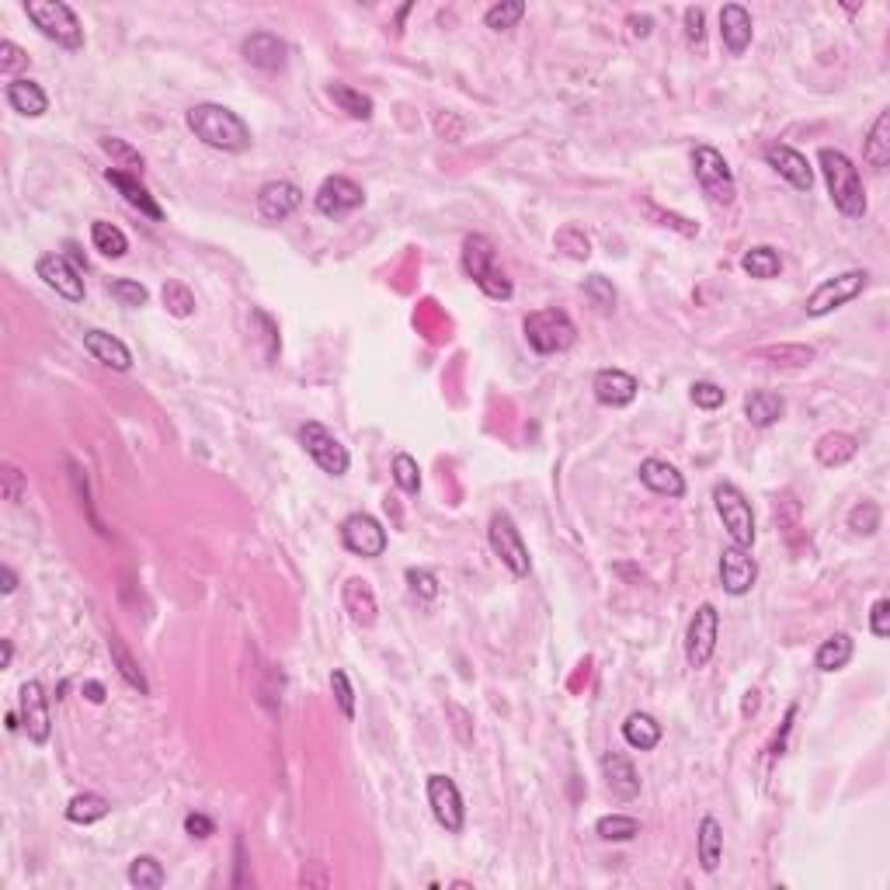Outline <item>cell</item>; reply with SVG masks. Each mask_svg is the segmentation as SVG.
I'll list each match as a JSON object with an SVG mask.
<instances>
[{"label": "cell", "instance_id": "cell-14", "mask_svg": "<svg viewBox=\"0 0 890 890\" xmlns=\"http://www.w3.org/2000/svg\"><path fill=\"white\" fill-rule=\"evenodd\" d=\"M341 543H345V550L355 553V557L376 560V557H383V550H386V529L372 519V515L355 512L341 522Z\"/></svg>", "mask_w": 890, "mask_h": 890}, {"label": "cell", "instance_id": "cell-40", "mask_svg": "<svg viewBox=\"0 0 890 890\" xmlns=\"http://www.w3.org/2000/svg\"><path fill=\"white\" fill-rule=\"evenodd\" d=\"M595 835L602 838V842H633V838L640 835V821L630 814H605L598 817Z\"/></svg>", "mask_w": 890, "mask_h": 890}, {"label": "cell", "instance_id": "cell-29", "mask_svg": "<svg viewBox=\"0 0 890 890\" xmlns=\"http://www.w3.org/2000/svg\"><path fill=\"white\" fill-rule=\"evenodd\" d=\"M783 411H786L783 397L772 390H751L748 397H744V418L755 428H772L783 418Z\"/></svg>", "mask_w": 890, "mask_h": 890}, {"label": "cell", "instance_id": "cell-23", "mask_svg": "<svg viewBox=\"0 0 890 890\" xmlns=\"http://www.w3.org/2000/svg\"><path fill=\"white\" fill-rule=\"evenodd\" d=\"M751 35H755V25H751L748 7H741V4L720 7V39H724L727 53L741 56L744 49L751 46Z\"/></svg>", "mask_w": 890, "mask_h": 890}, {"label": "cell", "instance_id": "cell-58", "mask_svg": "<svg viewBox=\"0 0 890 890\" xmlns=\"http://www.w3.org/2000/svg\"><path fill=\"white\" fill-rule=\"evenodd\" d=\"M185 831L192 838H209V835H216V824H213V817H206V814H188Z\"/></svg>", "mask_w": 890, "mask_h": 890}, {"label": "cell", "instance_id": "cell-20", "mask_svg": "<svg viewBox=\"0 0 890 890\" xmlns=\"http://www.w3.org/2000/svg\"><path fill=\"white\" fill-rule=\"evenodd\" d=\"M303 206V192L293 185V181H268L258 192V213L265 216L268 223H282Z\"/></svg>", "mask_w": 890, "mask_h": 890}, {"label": "cell", "instance_id": "cell-38", "mask_svg": "<svg viewBox=\"0 0 890 890\" xmlns=\"http://www.w3.org/2000/svg\"><path fill=\"white\" fill-rule=\"evenodd\" d=\"M91 244H94V251L105 254V258H126V251H129L126 233H122L119 226L105 223V220L91 223Z\"/></svg>", "mask_w": 890, "mask_h": 890}, {"label": "cell", "instance_id": "cell-45", "mask_svg": "<svg viewBox=\"0 0 890 890\" xmlns=\"http://www.w3.org/2000/svg\"><path fill=\"white\" fill-rule=\"evenodd\" d=\"M393 480H397V487L404 494H418L421 491V466L414 456H407V452H397L393 456Z\"/></svg>", "mask_w": 890, "mask_h": 890}, {"label": "cell", "instance_id": "cell-39", "mask_svg": "<svg viewBox=\"0 0 890 890\" xmlns=\"http://www.w3.org/2000/svg\"><path fill=\"white\" fill-rule=\"evenodd\" d=\"M112 804H108L101 793H77L74 800L67 804V821L70 824H94L101 817H108Z\"/></svg>", "mask_w": 890, "mask_h": 890}, {"label": "cell", "instance_id": "cell-47", "mask_svg": "<svg viewBox=\"0 0 890 890\" xmlns=\"http://www.w3.org/2000/svg\"><path fill=\"white\" fill-rule=\"evenodd\" d=\"M108 296L112 299H119L122 306H147V299H150V293H147V286H140V282H133V279H112L108 282Z\"/></svg>", "mask_w": 890, "mask_h": 890}, {"label": "cell", "instance_id": "cell-46", "mask_svg": "<svg viewBox=\"0 0 890 890\" xmlns=\"http://www.w3.org/2000/svg\"><path fill=\"white\" fill-rule=\"evenodd\" d=\"M553 244H557L560 251H564L567 258H574V261H588V254H592V244H588V237L578 230V226H564Z\"/></svg>", "mask_w": 890, "mask_h": 890}, {"label": "cell", "instance_id": "cell-27", "mask_svg": "<svg viewBox=\"0 0 890 890\" xmlns=\"http://www.w3.org/2000/svg\"><path fill=\"white\" fill-rule=\"evenodd\" d=\"M4 98H7V105H11L18 115H25V119H39V115L49 112V94L42 91V84H35V80H28V77L11 80Z\"/></svg>", "mask_w": 890, "mask_h": 890}, {"label": "cell", "instance_id": "cell-6", "mask_svg": "<svg viewBox=\"0 0 890 890\" xmlns=\"http://www.w3.org/2000/svg\"><path fill=\"white\" fill-rule=\"evenodd\" d=\"M692 171H696V181L703 188V195L713 202V206H731L734 195H738V185H734V174L727 167L724 153L699 143L692 150Z\"/></svg>", "mask_w": 890, "mask_h": 890}, {"label": "cell", "instance_id": "cell-18", "mask_svg": "<svg viewBox=\"0 0 890 890\" xmlns=\"http://www.w3.org/2000/svg\"><path fill=\"white\" fill-rule=\"evenodd\" d=\"M765 164H769L779 178L790 181L797 192H811L814 188V171L811 164H807V157L800 150L786 147V143H769V147H765Z\"/></svg>", "mask_w": 890, "mask_h": 890}, {"label": "cell", "instance_id": "cell-7", "mask_svg": "<svg viewBox=\"0 0 890 890\" xmlns=\"http://www.w3.org/2000/svg\"><path fill=\"white\" fill-rule=\"evenodd\" d=\"M713 505H717V515H720V522H724V529L731 532V543L751 550L758 532H755V515H751L748 498H744L734 484H717L713 487Z\"/></svg>", "mask_w": 890, "mask_h": 890}, {"label": "cell", "instance_id": "cell-59", "mask_svg": "<svg viewBox=\"0 0 890 890\" xmlns=\"http://www.w3.org/2000/svg\"><path fill=\"white\" fill-rule=\"evenodd\" d=\"M647 213L658 216V220H665V226H678V230H682L685 237H692V233H696V226H692L689 220H678V216H671V213H658V209H654V206H647Z\"/></svg>", "mask_w": 890, "mask_h": 890}, {"label": "cell", "instance_id": "cell-26", "mask_svg": "<svg viewBox=\"0 0 890 890\" xmlns=\"http://www.w3.org/2000/svg\"><path fill=\"white\" fill-rule=\"evenodd\" d=\"M341 602H345V612L352 616L355 626H372L376 623V592L366 578H348L345 588H341Z\"/></svg>", "mask_w": 890, "mask_h": 890}, {"label": "cell", "instance_id": "cell-30", "mask_svg": "<svg viewBox=\"0 0 890 890\" xmlns=\"http://www.w3.org/2000/svg\"><path fill=\"white\" fill-rule=\"evenodd\" d=\"M696 852H699V866H703L706 873L720 870V859H724V828H720L717 817H703V821H699Z\"/></svg>", "mask_w": 890, "mask_h": 890}, {"label": "cell", "instance_id": "cell-11", "mask_svg": "<svg viewBox=\"0 0 890 890\" xmlns=\"http://www.w3.org/2000/svg\"><path fill=\"white\" fill-rule=\"evenodd\" d=\"M717 633H720V612L710 602H703L696 609V616L689 619L685 630V661L689 668H706L717 651Z\"/></svg>", "mask_w": 890, "mask_h": 890}, {"label": "cell", "instance_id": "cell-12", "mask_svg": "<svg viewBox=\"0 0 890 890\" xmlns=\"http://www.w3.org/2000/svg\"><path fill=\"white\" fill-rule=\"evenodd\" d=\"M362 202H366V192H362L352 178H345V174H331V178H324L317 188V195H313V206H317V213L327 216V220H341V216L355 213Z\"/></svg>", "mask_w": 890, "mask_h": 890}, {"label": "cell", "instance_id": "cell-50", "mask_svg": "<svg viewBox=\"0 0 890 890\" xmlns=\"http://www.w3.org/2000/svg\"><path fill=\"white\" fill-rule=\"evenodd\" d=\"M727 400V390L717 383H710V379H699V383H692V404L703 407V411H717V407H724Z\"/></svg>", "mask_w": 890, "mask_h": 890}, {"label": "cell", "instance_id": "cell-44", "mask_svg": "<svg viewBox=\"0 0 890 890\" xmlns=\"http://www.w3.org/2000/svg\"><path fill=\"white\" fill-rule=\"evenodd\" d=\"M522 18H525L522 0H501V4L487 7V14H484L487 28H494V32H508V28H515Z\"/></svg>", "mask_w": 890, "mask_h": 890}, {"label": "cell", "instance_id": "cell-52", "mask_svg": "<svg viewBox=\"0 0 890 890\" xmlns=\"http://www.w3.org/2000/svg\"><path fill=\"white\" fill-rule=\"evenodd\" d=\"M0 487H4V501H11V505H18V501L25 498V491H28V484H25V473H21L14 463H4V470H0Z\"/></svg>", "mask_w": 890, "mask_h": 890}, {"label": "cell", "instance_id": "cell-10", "mask_svg": "<svg viewBox=\"0 0 890 890\" xmlns=\"http://www.w3.org/2000/svg\"><path fill=\"white\" fill-rule=\"evenodd\" d=\"M299 442H303V449L310 452L313 463H317L324 473H331V477H345L348 466H352L348 449L334 439V432H327L320 421H306V425L299 428Z\"/></svg>", "mask_w": 890, "mask_h": 890}, {"label": "cell", "instance_id": "cell-24", "mask_svg": "<svg viewBox=\"0 0 890 890\" xmlns=\"http://www.w3.org/2000/svg\"><path fill=\"white\" fill-rule=\"evenodd\" d=\"M602 776H605V786H609V793L616 800H633L640 793L637 769H633L630 758L619 755V751H609V755H602Z\"/></svg>", "mask_w": 890, "mask_h": 890}, {"label": "cell", "instance_id": "cell-2", "mask_svg": "<svg viewBox=\"0 0 890 890\" xmlns=\"http://www.w3.org/2000/svg\"><path fill=\"white\" fill-rule=\"evenodd\" d=\"M817 164H821V174H824V181H828V195H831V202H835L838 213L849 216V220H863L866 216V188H863V178H859L856 164L835 147H821Z\"/></svg>", "mask_w": 890, "mask_h": 890}, {"label": "cell", "instance_id": "cell-1", "mask_svg": "<svg viewBox=\"0 0 890 890\" xmlns=\"http://www.w3.org/2000/svg\"><path fill=\"white\" fill-rule=\"evenodd\" d=\"M188 129L195 133V140H202L206 147L223 150V153H244L251 147V126L240 119L233 108L226 105H213V101H202V105H192L185 112Z\"/></svg>", "mask_w": 890, "mask_h": 890}, {"label": "cell", "instance_id": "cell-9", "mask_svg": "<svg viewBox=\"0 0 890 890\" xmlns=\"http://www.w3.org/2000/svg\"><path fill=\"white\" fill-rule=\"evenodd\" d=\"M866 282H870V272H863V268H852V272H842V275H835V279L821 282L804 303L807 317H828L831 310L852 303V299L866 289Z\"/></svg>", "mask_w": 890, "mask_h": 890}, {"label": "cell", "instance_id": "cell-22", "mask_svg": "<svg viewBox=\"0 0 890 890\" xmlns=\"http://www.w3.org/2000/svg\"><path fill=\"white\" fill-rule=\"evenodd\" d=\"M105 178H108V185L119 188L122 199H126L129 206L140 209V216H147V220H153V223L164 220V209L157 206V199H153V195L147 192V185H143L136 174H126V171H119V167H108Z\"/></svg>", "mask_w": 890, "mask_h": 890}, {"label": "cell", "instance_id": "cell-54", "mask_svg": "<svg viewBox=\"0 0 890 890\" xmlns=\"http://www.w3.org/2000/svg\"><path fill=\"white\" fill-rule=\"evenodd\" d=\"M758 359H793V366H811L814 352L804 345H783V348H758Z\"/></svg>", "mask_w": 890, "mask_h": 890}, {"label": "cell", "instance_id": "cell-25", "mask_svg": "<svg viewBox=\"0 0 890 890\" xmlns=\"http://www.w3.org/2000/svg\"><path fill=\"white\" fill-rule=\"evenodd\" d=\"M84 348L91 352L94 362H101V366L115 369V372H126L129 366H133V355H129V348L122 345L115 334L108 331H84Z\"/></svg>", "mask_w": 890, "mask_h": 890}, {"label": "cell", "instance_id": "cell-28", "mask_svg": "<svg viewBox=\"0 0 890 890\" xmlns=\"http://www.w3.org/2000/svg\"><path fill=\"white\" fill-rule=\"evenodd\" d=\"M640 480H644L647 491L661 494V498H682L685 494V477L668 459H644L640 463Z\"/></svg>", "mask_w": 890, "mask_h": 890}, {"label": "cell", "instance_id": "cell-32", "mask_svg": "<svg viewBox=\"0 0 890 890\" xmlns=\"http://www.w3.org/2000/svg\"><path fill=\"white\" fill-rule=\"evenodd\" d=\"M863 160L870 167H877V171H884V167L890 164V112H887V108L877 115V119H873L870 133H866Z\"/></svg>", "mask_w": 890, "mask_h": 890}, {"label": "cell", "instance_id": "cell-34", "mask_svg": "<svg viewBox=\"0 0 890 890\" xmlns=\"http://www.w3.org/2000/svg\"><path fill=\"white\" fill-rule=\"evenodd\" d=\"M108 654H112V665L119 668V675L126 678V682L133 685V689L140 692V696H150V682H147V675H143V668L136 665V658H133V654H129V647L122 644L119 633H112V637H108Z\"/></svg>", "mask_w": 890, "mask_h": 890}, {"label": "cell", "instance_id": "cell-63", "mask_svg": "<svg viewBox=\"0 0 890 890\" xmlns=\"http://www.w3.org/2000/svg\"><path fill=\"white\" fill-rule=\"evenodd\" d=\"M11 661H14V644H11V640H4V661H0V665L11 668Z\"/></svg>", "mask_w": 890, "mask_h": 890}, {"label": "cell", "instance_id": "cell-21", "mask_svg": "<svg viewBox=\"0 0 890 890\" xmlns=\"http://www.w3.org/2000/svg\"><path fill=\"white\" fill-rule=\"evenodd\" d=\"M592 390H595V400L605 407H626L633 404V397H637V379L630 376V372L623 369H598L595 379H592Z\"/></svg>", "mask_w": 890, "mask_h": 890}, {"label": "cell", "instance_id": "cell-4", "mask_svg": "<svg viewBox=\"0 0 890 890\" xmlns=\"http://www.w3.org/2000/svg\"><path fill=\"white\" fill-rule=\"evenodd\" d=\"M25 14L46 39H53L63 49H84V28L70 4L63 0H25Z\"/></svg>", "mask_w": 890, "mask_h": 890}, {"label": "cell", "instance_id": "cell-8", "mask_svg": "<svg viewBox=\"0 0 890 890\" xmlns=\"http://www.w3.org/2000/svg\"><path fill=\"white\" fill-rule=\"evenodd\" d=\"M487 539H491L494 557H498L501 564H505L508 571L515 574V578H529L532 560H529V550H525V539H522L519 525L512 522V515H505V512L491 515V525H487Z\"/></svg>", "mask_w": 890, "mask_h": 890}, {"label": "cell", "instance_id": "cell-3", "mask_svg": "<svg viewBox=\"0 0 890 890\" xmlns=\"http://www.w3.org/2000/svg\"><path fill=\"white\" fill-rule=\"evenodd\" d=\"M463 268L466 275H470L473 282H477V289L484 296L491 299H512L515 286L512 279H508V272L498 265V251H494V244L484 237V233H473V237L463 240Z\"/></svg>", "mask_w": 890, "mask_h": 890}, {"label": "cell", "instance_id": "cell-55", "mask_svg": "<svg viewBox=\"0 0 890 890\" xmlns=\"http://www.w3.org/2000/svg\"><path fill=\"white\" fill-rule=\"evenodd\" d=\"M407 585H411V592L418 598H425V602L439 598V578H435L432 571H418V567H411V571H407Z\"/></svg>", "mask_w": 890, "mask_h": 890}, {"label": "cell", "instance_id": "cell-57", "mask_svg": "<svg viewBox=\"0 0 890 890\" xmlns=\"http://www.w3.org/2000/svg\"><path fill=\"white\" fill-rule=\"evenodd\" d=\"M870 633L873 637H890V602L887 598H877L873 602V612H870Z\"/></svg>", "mask_w": 890, "mask_h": 890}, {"label": "cell", "instance_id": "cell-43", "mask_svg": "<svg viewBox=\"0 0 890 890\" xmlns=\"http://www.w3.org/2000/svg\"><path fill=\"white\" fill-rule=\"evenodd\" d=\"M98 147L112 157L115 167H126V174H140L143 171V157L140 150H133L126 140H119V136H101Z\"/></svg>", "mask_w": 890, "mask_h": 890}, {"label": "cell", "instance_id": "cell-35", "mask_svg": "<svg viewBox=\"0 0 890 890\" xmlns=\"http://www.w3.org/2000/svg\"><path fill=\"white\" fill-rule=\"evenodd\" d=\"M327 98L334 101V105L341 108V112L348 115V119H359V122H366V119H372V98L369 94H362V91H355L352 84H341V80H334L331 87H327Z\"/></svg>", "mask_w": 890, "mask_h": 890}, {"label": "cell", "instance_id": "cell-51", "mask_svg": "<svg viewBox=\"0 0 890 890\" xmlns=\"http://www.w3.org/2000/svg\"><path fill=\"white\" fill-rule=\"evenodd\" d=\"M585 296L605 313L616 306V289H612V282L605 279V275H592V279H585Z\"/></svg>", "mask_w": 890, "mask_h": 890}, {"label": "cell", "instance_id": "cell-49", "mask_svg": "<svg viewBox=\"0 0 890 890\" xmlns=\"http://www.w3.org/2000/svg\"><path fill=\"white\" fill-rule=\"evenodd\" d=\"M331 692H334V699H338L341 717L355 720V689H352V682H348V675L341 668L331 671Z\"/></svg>", "mask_w": 890, "mask_h": 890}, {"label": "cell", "instance_id": "cell-19", "mask_svg": "<svg viewBox=\"0 0 890 890\" xmlns=\"http://www.w3.org/2000/svg\"><path fill=\"white\" fill-rule=\"evenodd\" d=\"M240 53H244V60L251 63V67L268 70V74H275V70H282L289 63L286 39H279L275 32H254V35H247L244 46H240Z\"/></svg>", "mask_w": 890, "mask_h": 890}, {"label": "cell", "instance_id": "cell-62", "mask_svg": "<svg viewBox=\"0 0 890 890\" xmlns=\"http://www.w3.org/2000/svg\"><path fill=\"white\" fill-rule=\"evenodd\" d=\"M80 692H84L91 703H105V685H101V682H84V689H80Z\"/></svg>", "mask_w": 890, "mask_h": 890}, {"label": "cell", "instance_id": "cell-17", "mask_svg": "<svg viewBox=\"0 0 890 890\" xmlns=\"http://www.w3.org/2000/svg\"><path fill=\"white\" fill-rule=\"evenodd\" d=\"M21 727L28 731V741L46 744L49 731H53V717H49V699L42 682H25L21 685Z\"/></svg>", "mask_w": 890, "mask_h": 890}, {"label": "cell", "instance_id": "cell-41", "mask_svg": "<svg viewBox=\"0 0 890 890\" xmlns=\"http://www.w3.org/2000/svg\"><path fill=\"white\" fill-rule=\"evenodd\" d=\"M160 299H164L167 313H171V317H178V320H185V317H192V313H195V293L185 286V282H178V279H167L164 282V289H160Z\"/></svg>", "mask_w": 890, "mask_h": 890}, {"label": "cell", "instance_id": "cell-48", "mask_svg": "<svg viewBox=\"0 0 890 890\" xmlns=\"http://www.w3.org/2000/svg\"><path fill=\"white\" fill-rule=\"evenodd\" d=\"M849 529L859 532V536H873L880 529V508L873 501H859L849 512Z\"/></svg>", "mask_w": 890, "mask_h": 890}, {"label": "cell", "instance_id": "cell-15", "mask_svg": "<svg viewBox=\"0 0 890 890\" xmlns=\"http://www.w3.org/2000/svg\"><path fill=\"white\" fill-rule=\"evenodd\" d=\"M755 581H758V564L755 557H751V550L731 543L720 553V588H724L727 595H748L751 588H755Z\"/></svg>", "mask_w": 890, "mask_h": 890}, {"label": "cell", "instance_id": "cell-16", "mask_svg": "<svg viewBox=\"0 0 890 890\" xmlns=\"http://www.w3.org/2000/svg\"><path fill=\"white\" fill-rule=\"evenodd\" d=\"M35 275H39L49 289H56L63 299H70V303L84 299V279H80V272L67 261V254H56V251L42 254V258L35 261Z\"/></svg>", "mask_w": 890, "mask_h": 890}, {"label": "cell", "instance_id": "cell-61", "mask_svg": "<svg viewBox=\"0 0 890 890\" xmlns=\"http://www.w3.org/2000/svg\"><path fill=\"white\" fill-rule=\"evenodd\" d=\"M14 588H18V578H14V571L4 564V567H0V592H4V595H11Z\"/></svg>", "mask_w": 890, "mask_h": 890}, {"label": "cell", "instance_id": "cell-33", "mask_svg": "<svg viewBox=\"0 0 890 890\" xmlns=\"http://www.w3.org/2000/svg\"><path fill=\"white\" fill-rule=\"evenodd\" d=\"M623 741L637 751H654L661 744V724L651 713H630L623 720Z\"/></svg>", "mask_w": 890, "mask_h": 890}, {"label": "cell", "instance_id": "cell-53", "mask_svg": "<svg viewBox=\"0 0 890 890\" xmlns=\"http://www.w3.org/2000/svg\"><path fill=\"white\" fill-rule=\"evenodd\" d=\"M25 67H28V53H25V49H21L18 42H11V39L0 42V74L14 77L18 70H25Z\"/></svg>", "mask_w": 890, "mask_h": 890}, {"label": "cell", "instance_id": "cell-36", "mask_svg": "<svg viewBox=\"0 0 890 890\" xmlns=\"http://www.w3.org/2000/svg\"><path fill=\"white\" fill-rule=\"evenodd\" d=\"M852 651H856V644H852L849 633H835V637H828L821 647H817L814 668L817 671H842L852 661Z\"/></svg>", "mask_w": 890, "mask_h": 890}, {"label": "cell", "instance_id": "cell-37", "mask_svg": "<svg viewBox=\"0 0 890 890\" xmlns=\"http://www.w3.org/2000/svg\"><path fill=\"white\" fill-rule=\"evenodd\" d=\"M741 268L751 275V279H762V282H769V279H776V275L783 272V258H779V251H776V247H769V244H758V247H751V251L741 258Z\"/></svg>", "mask_w": 890, "mask_h": 890}, {"label": "cell", "instance_id": "cell-42", "mask_svg": "<svg viewBox=\"0 0 890 890\" xmlns=\"http://www.w3.org/2000/svg\"><path fill=\"white\" fill-rule=\"evenodd\" d=\"M129 884L140 890H160L164 887V866L153 856H136L133 863H129Z\"/></svg>", "mask_w": 890, "mask_h": 890}, {"label": "cell", "instance_id": "cell-5", "mask_svg": "<svg viewBox=\"0 0 890 890\" xmlns=\"http://www.w3.org/2000/svg\"><path fill=\"white\" fill-rule=\"evenodd\" d=\"M525 341H529L532 352L539 355H557L567 352V348L578 341V327H574L571 313L557 310V306H546V310H536L525 317L522 324Z\"/></svg>", "mask_w": 890, "mask_h": 890}, {"label": "cell", "instance_id": "cell-56", "mask_svg": "<svg viewBox=\"0 0 890 890\" xmlns=\"http://www.w3.org/2000/svg\"><path fill=\"white\" fill-rule=\"evenodd\" d=\"M685 39H689V46H703V39H706L703 7H685Z\"/></svg>", "mask_w": 890, "mask_h": 890}, {"label": "cell", "instance_id": "cell-13", "mask_svg": "<svg viewBox=\"0 0 890 890\" xmlns=\"http://www.w3.org/2000/svg\"><path fill=\"white\" fill-rule=\"evenodd\" d=\"M428 804H432L435 821L442 824L449 835H459L466 824V811H463V797H459V786L452 776H428Z\"/></svg>", "mask_w": 890, "mask_h": 890}, {"label": "cell", "instance_id": "cell-31", "mask_svg": "<svg viewBox=\"0 0 890 890\" xmlns=\"http://www.w3.org/2000/svg\"><path fill=\"white\" fill-rule=\"evenodd\" d=\"M856 452H859V442H856V435H849V432H828L814 445L817 463L831 466V470H835V466H845Z\"/></svg>", "mask_w": 890, "mask_h": 890}, {"label": "cell", "instance_id": "cell-60", "mask_svg": "<svg viewBox=\"0 0 890 890\" xmlns=\"http://www.w3.org/2000/svg\"><path fill=\"white\" fill-rule=\"evenodd\" d=\"M793 717H797V706H790V710H786V720H783V731L776 734V741H772V755H783V741H786V734H790V727H793Z\"/></svg>", "mask_w": 890, "mask_h": 890}]
</instances>
